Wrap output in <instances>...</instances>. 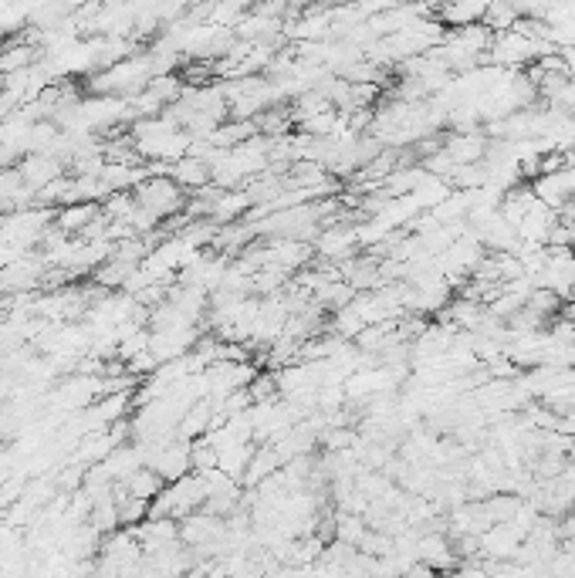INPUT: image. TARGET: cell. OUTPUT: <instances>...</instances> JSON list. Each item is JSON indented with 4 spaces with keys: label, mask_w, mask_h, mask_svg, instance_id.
Listing matches in <instances>:
<instances>
[{
    "label": "cell",
    "mask_w": 575,
    "mask_h": 578,
    "mask_svg": "<svg viewBox=\"0 0 575 578\" xmlns=\"http://www.w3.org/2000/svg\"><path fill=\"white\" fill-rule=\"evenodd\" d=\"M132 200H136L143 210L153 213L159 224H166V220H173V217H183V207H187L190 197L170 180V176H146V180L132 190Z\"/></svg>",
    "instance_id": "cell-1"
},
{
    "label": "cell",
    "mask_w": 575,
    "mask_h": 578,
    "mask_svg": "<svg viewBox=\"0 0 575 578\" xmlns=\"http://www.w3.org/2000/svg\"><path fill=\"white\" fill-rule=\"evenodd\" d=\"M535 288L552 291L555 298L572 301L575 298V251H552L548 247L545 268L535 278Z\"/></svg>",
    "instance_id": "cell-2"
},
{
    "label": "cell",
    "mask_w": 575,
    "mask_h": 578,
    "mask_svg": "<svg viewBox=\"0 0 575 578\" xmlns=\"http://www.w3.org/2000/svg\"><path fill=\"white\" fill-rule=\"evenodd\" d=\"M193 443L187 440H173L170 447H163L156 453L153 460H149V470H156V477L163 480V484H176V480H183L187 474H193Z\"/></svg>",
    "instance_id": "cell-3"
},
{
    "label": "cell",
    "mask_w": 575,
    "mask_h": 578,
    "mask_svg": "<svg viewBox=\"0 0 575 578\" xmlns=\"http://www.w3.org/2000/svg\"><path fill=\"white\" fill-rule=\"evenodd\" d=\"M525 545V531L515 524H494L481 535V558L484 562H515V555Z\"/></svg>",
    "instance_id": "cell-4"
},
{
    "label": "cell",
    "mask_w": 575,
    "mask_h": 578,
    "mask_svg": "<svg viewBox=\"0 0 575 578\" xmlns=\"http://www.w3.org/2000/svg\"><path fill=\"white\" fill-rule=\"evenodd\" d=\"M17 173H21V180L28 183L34 193H41L44 186H51L55 180H61V176H65L68 170H65V163H61L58 156L38 153V156H24L21 166H17Z\"/></svg>",
    "instance_id": "cell-5"
},
{
    "label": "cell",
    "mask_w": 575,
    "mask_h": 578,
    "mask_svg": "<svg viewBox=\"0 0 575 578\" xmlns=\"http://www.w3.org/2000/svg\"><path fill=\"white\" fill-rule=\"evenodd\" d=\"M170 180L180 186L183 193H200L210 186V163L200 156H183L180 163L170 166Z\"/></svg>",
    "instance_id": "cell-6"
},
{
    "label": "cell",
    "mask_w": 575,
    "mask_h": 578,
    "mask_svg": "<svg viewBox=\"0 0 575 578\" xmlns=\"http://www.w3.org/2000/svg\"><path fill=\"white\" fill-rule=\"evenodd\" d=\"M444 153L454 159L457 166L484 163V153H488V139H484L481 132H457V136L444 139Z\"/></svg>",
    "instance_id": "cell-7"
},
{
    "label": "cell",
    "mask_w": 575,
    "mask_h": 578,
    "mask_svg": "<svg viewBox=\"0 0 575 578\" xmlns=\"http://www.w3.org/2000/svg\"><path fill=\"white\" fill-rule=\"evenodd\" d=\"M99 217H102L99 203H75V207H65L55 213V227L68 237H82Z\"/></svg>",
    "instance_id": "cell-8"
},
{
    "label": "cell",
    "mask_w": 575,
    "mask_h": 578,
    "mask_svg": "<svg viewBox=\"0 0 575 578\" xmlns=\"http://www.w3.org/2000/svg\"><path fill=\"white\" fill-rule=\"evenodd\" d=\"M281 467H285V460L278 457V450H274L271 443H264V447L254 450V457H251V464H247V474H244L241 484L258 487V484H264L268 477L278 474Z\"/></svg>",
    "instance_id": "cell-9"
},
{
    "label": "cell",
    "mask_w": 575,
    "mask_h": 578,
    "mask_svg": "<svg viewBox=\"0 0 575 578\" xmlns=\"http://www.w3.org/2000/svg\"><path fill=\"white\" fill-rule=\"evenodd\" d=\"M484 11H488V4H481V0H477V4H447V7H440L437 17H440V24H444V28L460 31V28H474V24H481Z\"/></svg>",
    "instance_id": "cell-10"
},
{
    "label": "cell",
    "mask_w": 575,
    "mask_h": 578,
    "mask_svg": "<svg viewBox=\"0 0 575 578\" xmlns=\"http://www.w3.org/2000/svg\"><path fill=\"white\" fill-rule=\"evenodd\" d=\"M122 487H126V494L132 497V501H146V504H153L159 494H163V480L156 477V470H149V467H139L136 474L122 480Z\"/></svg>",
    "instance_id": "cell-11"
},
{
    "label": "cell",
    "mask_w": 575,
    "mask_h": 578,
    "mask_svg": "<svg viewBox=\"0 0 575 578\" xmlns=\"http://www.w3.org/2000/svg\"><path fill=\"white\" fill-rule=\"evenodd\" d=\"M88 524H92V528L99 531L102 538L122 528V524H119V508H115V497H112V494H109V497H99V501H95L92 514H88Z\"/></svg>",
    "instance_id": "cell-12"
},
{
    "label": "cell",
    "mask_w": 575,
    "mask_h": 578,
    "mask_svg": "<svg viewBox=\"0 0 575 578\" xmlns=\"http://www.w3.org/2000/svg\"><path fill=\"white\" fill-rule=\"evenodd\" d=\"M521 21L518 17V7L515 4H488V11H484V28L491 34H508L515 31V24Z\"/></svg>",
    "instance_id": "cell-13"
},
{
    "label": "cell",
    "mask_w": 575,
    "mask_h": 578,
    "mask_svg": "<svg viewBox=\"0 0 575 578\" xmlns=\"http://www.w3.org/2000/svg\"><path fill=\"white\" fill-rule=\"evenodd\" d=\"M444 578H488V572H484L481 558H477V562H460L454 572L444 575Z\"/></svg>",
    "instance_id": "cell-14"
},
{
    "label": "cell",
    "mask_w": 575,
    "mask_h": 578,
    "mask_svg": "<svg viewBox=\"0 0 575 578\" xmlns=\"http://www.w3.org/2000/svg\"><path fill=\"white\" fill-rule=\"evenodd\" d=\"M0 376H4V369H0Z\"/></svg>",
    "instance_id": "cell-15"
}]
</instances>
